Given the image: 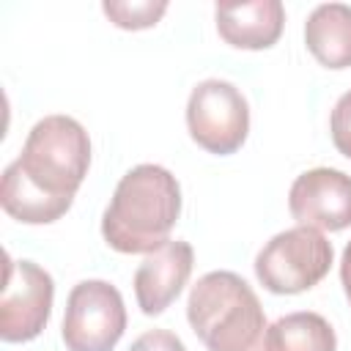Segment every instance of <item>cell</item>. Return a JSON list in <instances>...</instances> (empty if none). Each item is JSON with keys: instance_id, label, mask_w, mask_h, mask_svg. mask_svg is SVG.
I'll return each instance as SVG.
<instances>
[{"instance_id": "ba28073f", "label": "cell", "mask_w": 351, "mask_h": 351, "mask_svg": "<svg viewBox=\"0 0 351 351\" xmlns=\"http://www.w3.org/2000/svg\"><path fill=\"white\" fill-rule=\"evenodd\" d=\"M288 211L304 228L346 230L351 225V176L335 167L304 170L291 184Z\"/></svg>"}, {"instance_id": "9c48e42d", "label": "cell", "mask_w": 351, "mask_h": 351, "mask_svg": "<svg viewBox=\"0 0 351 351\" xmlns=\"http://www.w3.org/2000/svg\"><path fill=\"white\" fill-rule=\"evenodd\" d=\"M192 266H195L192 244L189 241H181V239H176V241L170 239L159 250L148 252L145 261L134 271L137 307L145 315L165 313L178 299V293L184 291V285L189 282Z\"/></svg>"}, {"instance_id": "7a4b0ae2", "label": "cell", "mask_w": 351, "mask_h": 351, "mask_svg": "<svg viewBox=\"0 0 351 351\" xmlns=\"http://www.w3.org/2000/svg\"><path fill=\"white\" fill-rule=\"evenodd\" d=\"M192 332L208 351H269V324L263 307L233 271L203 274L186 299Z\"/></svg>"}, {"instance_id": "6da1fadb", "label": "cell", "mask_w": 351, "mask_h": 351, "mask_svg": "<svg viewBox=\"0 0 351 351\" xmlns=\"http://www.w3.org/2000/svg\"><path fill=\"white\" fill-rule=\"evenodd\" d=\"M181 217V186L162 165H137L115 186L104 217V241L123 255L154 252L170 241Z\"/></svg>"}, {"instance_id": "e0dca14e", "label": "cell", "mask_w": 351, "mask_h": 351, "mask_svg": "<svg viewBox=\"0 0 351 351\" xmlns=\"http://www.w3.org/2000/svg\"><path fill=\"white\" fill-rule=\"evenodd\" d=\"M340 282H343L346 299H348V304H351V241L346 244L343 258H340Z\"/></svg>"}, {"instance_id": "8992f818", "label": "cell", "mask_w": 351, "mask_h": 351, "mask_svg": "<svg viewBox=\"0 0 351 351\" xmlns=\"http://www.w3.org/2000/svg\"><path fill=\"white\" fill-rule=\"evenodd\" d=\"M126 329L123 296L107 280H82L69 291L63 343L69 351H112Z\"/></svg>"}, {"instance_id": "277c9868", "label": "cell", "mask_w": 351, "mask_h": 351, "mask_svg": "<svg viewBox=\"0 0 351 351\" xmlns=\"http://www.w3.org/2000/svg\"><path fill=\"white\" fill-rule=\"evenodd\" d=\"M332 244L315 228H288L271 236L255 258L258 282L282 296L304 293L315 288L332 269Z\"/></svg>"}, {"instance_id": "9a60e30c", "label": "cell", "mask_w": 351, "mask_h": 351, "mask_svg": "<svg viewBox=\"0 0 351 351\" xmlns=\"http://www.w3.org/2000/svg\"><path fill=\"white\" fill-rule=\"evenodd\" d=\"M329 132H332V143L335 148L351 159V90H346L337 104L332 107V118H329Z\"/></svg>"}, {"instance_id": "5b68a950", "label": "cell", "mask_w": 351, "mask_h": 351, "mask_svg": "<svg viewBox=\"0 0 351 351\" xmlns=\"http://www.w3.org/2000/svg\"><path fill=\"white\" fill-rule=\"evenodd\" d=\"M189 137L208 154H236L250 132V107L244 93L228 80H203L186 101Z\"/></svg>"}, {"instance_id": "4fadbf2b", "label": "cell", "mask_w": 351, "mask_h": 351, "mask_svg": "<svg viewBox=\"0 0 351 351\" xmlns=\"http://www.w3.org/2000/svg\"><path fill=\"white\" fill-rule=\"evenodd\" d=\"M269 351H337V337L321 313L302 310L269 326Z\"/></svg>"}, {"instance_id": "3957f363", "label": "cell", "mask_w": 351, "mask_h": 351, "mask_svg": "<svg viewBox=\"0 0 351 351\" xmlns=\"http://www.w3.org/2000/svg\"><path fill=\"white\" fill-rule=\"evenodd\" d=\"M14 162L41 192L74 200L90 167V137L80 121L69 115H47L33 123L22 154Z\"/></svg>"}, {"instance_id": "5bb4252c", "label": "cell", "mask_w": 351, "mask_h": 351, "mask_svg": "<svg viewBox=\"0 0 351 351\" xmlns=\"http://www.w3.org/2000/svg\"><path fill=\"white\" fill-rule=\"evenodd\" d=\"M101 11L121 30H145V27H154L165 16L167 3L165 0H156V3L154 0H132V3L104 0L101 3Z\"/></svg>"}, {"instance_id": "7c38bea8", "label": "cell", "mask_w": 351, "mask_h": 351, "mask_svg": "<svg viewBox=\"0 0 351 351\" xmlns=\"http://www.w3.org/2000/svg\"><path fill=\"white\" fill-rule=\"evenodd\" d=\"M74 200H60L52 197L47 192H41L36 184H30L25 178V173L19 170L16 162H11L3 170V181H0V206L3 211L25 225H49L55 219H60Z\"/></svg>"}, {"instance_id": "8fae6325", "label": "cell", "mask_w": 351, "mask_h": 351, "mask_svg": "<svg viewBox=\"0 0 351 351\" xmlns=\"http://www.w3.org/2000/svg\"><path fill=\"white\" fill-rule=\"evenodd\" d=\"M304 44L326 69L351 66V5L321 3L304 22Z\"/></svg>"}, {"instance_id": "30bf717a", "label": "cell", "mask_w": 351, "mask_h": 351, "mask_svg": "<svg viewBox=\"0 0 351 351\" xmlns=\"http://www.w3.org/2000/svg\"><path fill=\"white\" fill-rule=\"evenodd\" d=\"M217 33L236 49H269L285 27V5L280 0L217 3Z\"/></svg>"}, {"instance_id": "52a82bcc", "label": "cell", "mask_w": 351, "mask_h": 351, "mask_svg": "<svg viewBox=\"0 0 351 351\" xmlns=\"http://www.w3.org/2000/svg\"><path fill=\"white\" fill-rule=\"evenodd\" d=\"M55 282L47 269L33 261H14L5 252V274L0 293V340L27 343L41 335L49 321Z\"/></svg>"}, {"instance_id": "2e32d148", "label": "cell", "mask_w": 351, "mask_h": 351, "mask_svg": "<svg viewBox=\"0 0 351 351\" xmlns=\"http://www.w3.org/2000/svg\"><path fill=\"white\" fill-rule=\"evenodd\" d=\"M129 351H186V346L170 329H148L132 343Z\"/></svg>"}]
</instances>
